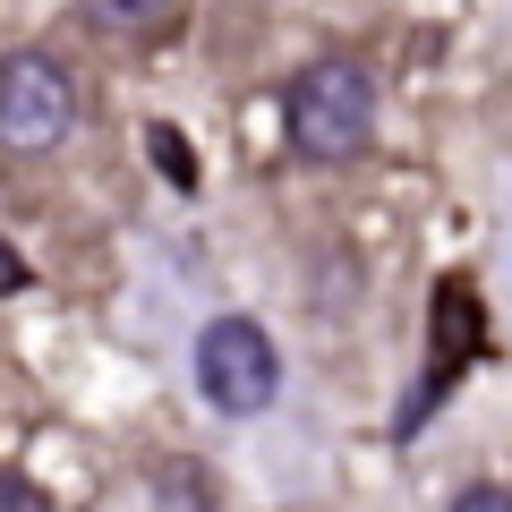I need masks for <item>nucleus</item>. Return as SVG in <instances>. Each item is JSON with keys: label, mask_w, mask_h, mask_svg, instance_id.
Segmentation results:
<instances>
[{"label": "nucleus", "mask_w": 512, "mask_h": 512, "mask_svg": "<svg viewBox=\"0 0 512 512\" xmlns=\"http://www.w3.org/2000/svg\"><path fill=\"white\" fill-rule=\"evenodd\" d=\"M103 35H146V26H163L171 18V0H77Z\"/></svg>", "instance_id": "nucleus-4"}, {"label": "nucleus", "mask_w": 512, "mask_h": 512, "mask_svg": "<svg viewBox=\"0 0 512 512\" xmlns=\"http://www.w3.org/2000/svg\"><path fill=\"white\" fill-rule=\"evenodd\" d=\"M0 512H52L43 478H26V470H0Z\"/></svg>", "instance_id": "nucleus-7"}, {"label": "nucleus", "mask_w": 512, "mask_h": 512, "mask_svg": "<svg viewBox=\"0 0 512 512\" xmlns=\"http://www.w3.org/2000/svg\"><path fill=\"white\" fill-rule=\"evenodd\" d=\"M146 154L171 171V188H197V163H188V137H180L171 120H154V128H146Z\"/></svg>", "instance_id": "nucleus-6"}, {"label": "nucleus", "mask_w": 512, "mask_h": 512, "mask_svg": "<svg viewBox=\"0 0 512 512\" xmlns=\"http://www.w3.org/2000/svg\"><path fill=\"white\" fill-rule=\"evenodd\" d=\"M77 77L60 52L43 43H18V52H0V154H18V163H43L77 137Z\"/></svg>", "instance_id": "nucleus-2"}, {"label": "nucleus", "mask_w": 512, "mask_h": 512, "mask_svg": "<svg viewBox=\"0 0 512 512\" xmlns=\"http://www.w3.org/2000/svg\"><path fill=\"white\" fill-rule=\"evenodd\" d=\"M154 487H163L180 512H222V495H214V478H205V461H163V470H154Z\"/></svg>", "instance_id": "nucleus-5"}, {"label": "nucleus", "mask_w": 512, "mask_h": 512, "mask_svg": "<svg viewBox=\"0 0 512 512\" xmlns=\"http://www.w3.org/2000/svg\"><path fill=\"white\" fill-rule=\"evenodd\" d=\"M444 512H512V487H495V478H470V487H461Z\"/></svg>", "instance_id": "nucleus-8"}, {"label": "nucleus", "mask_w": 512, "mask_h": 512, "mask_svg": "<svg viewBox=\"0 0 512 512\" xmlns=\"http://www.w3.org/2000/svg\"><path fill=\"white\" fill-rule=\"evenodd\" d=\"M197 393L222 419H265L282 402V350L256 316H214L197 333Z\"/></svg>", "instance_id": "nucleus-3"}, {"label": "nucleus", "mask_w": 512, "mask_h": 512, "mask_svg": "<svg viewBox=\"0 0 512 512\" xmlns=\"http://www.w3.org/2000/svg\"><path fill=\"white\" fill-rule=\"evenodd\" d=\"M282 146L316 171L367 163V146H376V77L342 52L291 69V86H282Z\"/></svg>", "instance_id": "nucleus-1"}]
</instances>
